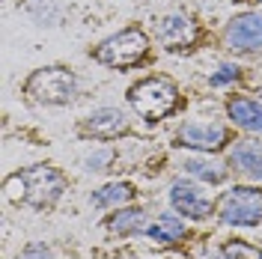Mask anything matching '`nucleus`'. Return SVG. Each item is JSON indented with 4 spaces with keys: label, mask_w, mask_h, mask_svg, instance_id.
<instances>
[{
    "label": "nucleus",
    "mask_w": 262,
    "mask_h": 259,
    "mask_svg": "<svg viewBox=\"0 0 262 259\" xmlns=\"http://www.w3.org/2000/svg\"><path fill=\"white\" fill-rule=\"evenodd\" d=\"M18 259H54L51 256V250L45 247V244H30V247H24L21 253H18Z\"/></svg>",
    "instance_id": "18"
},
{
    "label": "nucleus",
    "mask_w": 262,
    "mask_h": 259,
    "mask_svg": "<svg viewBox=\"0 0 262 259\" xmlns=\"http://www.w3.org/2000/svg\"><path fill=\"white\" fill-rule=\"evenodd\" d=\"M146 235L158 244H176L179 239H185V224L173 214H161L152 227H146Z\"/></svg>",
    "instance_id": "13"
},
{
    "label": "nucleus",
    "mask_w": 262,
    "mask_h": 259,
    "mask_svg": "<svg viewBox=\"0 0 262 259\" xmlns=\"http://www.w3.org/2000/svg\"><path fill=\"white\" fill-rule=\"evenodd\" d=\"M131 197H134V188L125 185V182H114V185H104V188H98L93 191V206L98 209H107V206H122V203H128Z\"/></svg>",
    "instance_id": "14"
},
{
    "label": "nucleus",
    "mask_w": 262,
    "mask_h": 259,
    "mask_svg": "<svg viewBox=\"0 0 262 259\" xmlns=\"http://www.w3.org/2000/svg\"><path fill=\"white\" fill-rule=\"evenodd\" d=\"M170 203H173V209L179 211V214H185V218H194V221H200V218H209V214H212V203L203 197V191H200L196 185L185 182V179L173 182V188H170Z\"/></svg>",
    "instance_id": "7"
},
{
    "label": "nucleus",
    "mask_w": 262,
    "mask_h": 259,
    "mask_svg": "<svg viewBox=\"0 0 262 259\" xmlns=\"http://www.w3.org/2000/svg\"><path fill=\"white\" fill-rule=\"evenodd\" d=\"M185 170H188L194 179H200V182H209V185H217V182L227 179V170H224L221 164L200 161V158H188V161H185Z\"/></svg>",
    "instance_id": "15"
},
{
    "label": "nucleus",
    "mask_w": 262,
    "mask_h": 259,
    "mask_svg": "<svg viewBox=\"0 0 262 259\" xmlns=\"http://www.w3.org/2000/svg\"><path fill=\"white\" fill-rule=\"evenodd\" d=\"M66 191V176L57 167L48 164H36L27 170H18L6 179V194L15 203L24 206H36V209H45L51 203H57V197Z\"/></svg>",
    "instance_id": "1"
},
{
    "label": "nucleus",
    "mask_w": 262,
    "mask_h": 259,
    "mask_svg": "<svg viewBox=\"0 0 262 259\" xmlns=\"http://www.w3.org/2000/svg\"><path fill=\"white\" fill-rule=\"evenodd\" d=\"M24 93L33 101H39V104H66L75 96V75L69 69H63V66L39 69V72H33L27 78Z\"/></svg>",
    "instance_id": "3"
},
{
    "label": "nucleus",
    "mask_w": 262,
    "mask_h": 259,
    "mask_svg": "<svg viewBox=\"0 0 262 259\" xmlns=\"http://www.w3.org/2000/svg\"><path fill=\"white\" fill-rule=\"evenodd\" d=\"M176 101H179V93L167 78H146V81L134 83L128 90V104L146 122H155V119H164L167 114H173Z\"/></svg>",
    "instance_id": "2"
},
{
    "label": "nucleus",
    "mask_w": 262,
    "mask_h": 259,
    "mask_svg": "<svg viewBox=\"0 0 262 259\" xmlns=\"http://www.w3.org/2000/svg\"><path fill=\"white\" fill-rule=\"evenodd\" d=\"M146 51H149L146 33L128 27V30H122V33H116V36H111V39H104V42L93 51V57H96L98 63L111 66V69H128V66L140 63V60L146 57Z\"/></svg>",
    "instance_id": "4"
},
{
    "label": "nucleus",
    "mask_w": 262,
    "mask_h": 259,
    "mask_svg": "<svg viewBox=\"0 0 262 259\" xmlns=\"http://www.w3.org/2000/svg\"><path fill=\"white\" fill-rule=\"evenodd\" d=\"M235 78H238V66H221L212 75V87H224V83L235 81Z\"/></svg>",
    "instance_id": "17"
},
{
    "label": "nucleus",
    "mask_w": 262,
    "mask_h": 259,
    "mask_svg": "<svg viewBox=\"0 0 262 259\" xmlns=\"http://www.w3.org/2000/svg\"><path fill=\"white\" fill-rule=\"evenodd\" d=\"M259 259H262V250H259Z\"/></svg>",
    "instance_id": "20"
},
{
    "label": "nucleus",
    "mask_w": 262,
    "mask_h": 259,
    "mask_svg": "<svg viewBox=\"0 0 262 259\" xmlns=\"http://www.w3.org/2000/svg\"><path fill=\"white\" fill-rule=\"evenodd\" d=\"M107 227L116 229L119 235L137 232V229H143V211H140V209H122V211H116L114 218L107 221Z\"/></svg>",
    "instance_id": "16"
},
{
    "label": "nucleus",
    "mask_w": 262,
    "mask_h": 259,
    "mask_svg": "<svg viewBox=\"0 0 262 259\" xmlns=\"http://www.w3.org/2000/svg\"><path fill=\"white\" fill-rule=\"evenodd\" d=\"M111 161V152H98L93 158H86V170H101V164Z\"/></svg>",
    "instance_id": "19"
},
{
    "label": "nucleus",
    "mask_w": 262,
    "mask_h": 259,
    "mask_svg": "<svg viewBox=\"0 0 262 259\" xmlns=\"http://www.w3.org/2000/svg\"><path fill=\"white\" fill-rule=\"evenodd\" d=\"M179 140L188 149L212 152V149H221L227 143V128L224 125H212V122H191V125H182Z\"/></svg>",
    "instance_id": "8"
},
{
    "label": "nucleus",
    "mask_w": 262,
    "mask_h": 259,
    "mask_svg": "<svg viewBox=\"0 0 262 259\" xmlns=\"http://www.w3.org/2000/svg\"><path fill=\"white\" fill-rule=\"evenodd\" d=\"M259 3H262V0H259Z\"/></svg>",
    "instance_id": "21"
},
{
    "label": "nucleus",
    "mask_w": 262,
    "mask_h": 259,
    "mask_svg": "<svg viewBox=\"0 0 262 259\" xmlns=\"http://www.w3.org/2000/svg\"><path fill=\"white\" fill-rule=\"evenodd\" d=\"M227 42L232 45V51H242V54L262 51V15L245 12L232 18L227 27Z\"/></svg>",
    "instance_id": "6"
},
{
    "label": "nucleus",
    "mask_w": 262,
    "mask_h": 259,
    "mask_svg": "<svg viewBox=\"0 0 262 259\" xmlns=\"http://www.w3.org/2000/svg\"><path fill=\"white\" fill-rule=\"evenodd\" d=\"M83 131L93 134V137H101V140H111L116 134H125L128 131V119L122 116V111L116 107H98L86 116L83 122Z\"/></svg>",
    "instance_id": "9"
},
{
    "label": "nucleus",
    "mask_w": 262,
    "mask_h": 259,
    "mask_svg": "<svg viewBox=\"0 0 262 259\" xmlns=\"http://www.w3.org/2000/svg\"><path fill=\"white\" fill-rule=\"evenodd\" d=\"M221 221L229 227H253L262 218V191L253 188H232L224 194L221 206H217Z\"/></svg>",
    "instance_id": "5"
},
{
    "label": "nucleus",
    "mask_w": 262,
    "mask_h": 259,
    "mask_svg": "<svg viewBox=\"0 0 262 259\" xmlns=\"http://www.w3.org/2000/svg\"><path fill=\"white\" fill-rule=\"evenodd\" d=\"M229 164L235 167V170H242L247 176L253 179H262V146L259 143H238L232 152H229Z\"/></svg>",
    "instance_id": "12"
},
{
    "label": "nucleus",
    "mask_w": 262,
    "mask_h": 259,
    "mask_svg": "<svg viewBox=\"0 0 262 259\" xmlns=\"http://www.w3.org/2000/svg\"><path fill=\"white\" fill-rule=\"evenodd\" d=\"M229 119L247 131H259L262 134V104L259 101H250V98H232L227 104Z\"/></svg>",
    "instance_id": "11"
},
{
    "label": "nucleus",
    "mask_w": 262,
    "mask_h": 259,
    "mask_svg": "<svg viewBox=\"0 0 262 259\" xmlns=\"http://www.w3.org/2000/svg\"><path fill=\"white\" fill-rule=\"evenodd\" d=\"M155 33H158V39H161L167 48H182V45L194 42V36H196L194 24L185 15H167L161 24H158Z\"/></svg>",
    "instance_id": "10"
}]
</instances>
